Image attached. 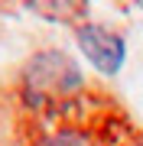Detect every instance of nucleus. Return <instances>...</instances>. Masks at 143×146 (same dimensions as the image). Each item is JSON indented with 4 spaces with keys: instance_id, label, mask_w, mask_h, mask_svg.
Here are the masks:
<instances>
[{
    "instance_id": "1",
    "label": "nucleus",
    "mask_w": 143,
    "mask_h": 146,
    "mask_svg": "<svg viewBox=\"0 0 143 146\" xmlns=\"http://www.w3.org/2000/svg\"><path fill=\"white\" fill-rule=\"evenodd\" d=\"M81 84L75 62L59 49H43L23 65V94L33 107H52L59 101L72 98Z\"/></svg>"
},
{
    "instance_id": "2",
    "label": "nucleus",
    "mask_w": 143,
    "mask_h": 146,
    "mask_svg": "<svg viewBox=\"0 0 143 146\" xmlns=\"http://www.w3.org/2000/svg\"><path fill=\"white\" fill-rule=\"evenodd\" d=\"M75 42H78L81 55L101 75H117L124 58H127V46H124L120 33L101 26V23H78L75 26Z\"/></svg>"
},
{
    "instance_id": "3",
    "label": "nucleus",
    "mask_w": 143,
    "mask_h": 146,
    "mask_svg": "<svg viewBox=\"0 0 143 146\" xmlns=\"http://www.w3.org/2000/svg\"><path fill=\"white\" fill-rule=\"evenodd\" d=\"M33 10H39V16H52V20H72L78 16V10L85 7V0H29Z\"/></svg>"
},
{
    "instance_id": "4",
    "label": "nucleus",
    "mask_w": 143,
    "mask_h": 146,
    "mask_svg": "<svg viewBox=\"0 0 143 146\" xmlns=\"http://www.w3.org/2000/svg\"><path fill=\"white\" fill-rule=\"evenodd\" d=\"M39 146H88V140H85L81 133H75V130H62V133L46 136Z\"/></svg>"
}]
</instances>
